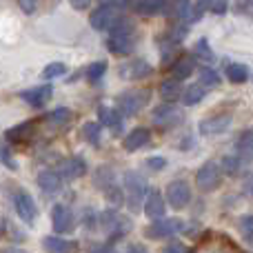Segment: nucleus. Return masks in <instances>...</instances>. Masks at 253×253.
<instances>
[{
    "label": "nucleus",
    "instance_id": "ddd939ff",
    "mask_svg": "<svg viewBox=\"0 0 253 253\" xmlns=\"http://www.w3.org/2000/svg\"><path fill=\"white\" fill-rule=\"evenodd\" d=\"M36 129H38L36 120H25V123H20V125L11 126V129H7L4 138H7V142H11V144L29 142V140L36 135Z\"/></svg>",
    "mask_w": 253,
    "mask_h": 253
},
{
    "label": "nucleus",
    "instance_id": "cd10ccee",
    "mask_svg": "<svg viewBox=\"0 0 253 253\" xmlns=\"http://www.w3.org/2000/svg\"><path fill=\"white\" fill-rule=\"evenodd\" d=\"M236 151H238V158H245V160H249L251 158V131H242V135L238 138L236 142Z\"/></svg>",
    "mask_w": 253,
    "mask_h": 253
},
{
    "label": "nucleus",
    "instance_id": "7c9ffc66",
    "mask_svg": "<svg viewBox=\"0 0 253 253\" xmlns=\"http://www.w3.org/2000/svg\"><path fill=\"white\" fill-rule=\"evenodd\" d=\"M215 84H220V74L215 69H211V67H202L200 69V87H215Z\"/></svg>",
    "mask_w": 253,
    "mask_h": 253
},
{
    "label": "nucleus",
    "instance_id": "6ab92c4d",
    "mask_svg": "<svg viewBox=\"0 0 253 253\" xmlns=\"http://www.w3.org/2000/svg\"><path fill=\"white\" fill-rule=\"evenodd\" d=\"M44 249L49 253H76L78 251V242L65 240L60 236H49L44 238Z\"/></svg>",
    "mask_w": 253,
    "mask_h": 253
},
{
    "label": "nucleus",
    "instance_id": "4be33fe9",
    "mask_svg": "<svg viewBox=\"0 0 253 253\" xmlns=\"http://www.w3.org/2000/svg\"><path fill=\"white\" fill-rule=\"evenodd\" d=\"M60 182H62V178L58 175V171L47 169V171H40L38 173V187L47 193H53L56 189H60Z\"/></svg>",
    "mask_w": 253,
    "mask_h": 253
},
{
    "label": "nucleus",
    "instance_id": "2f4dec72",
    "mask_svg": "<svg viewBox=\"0 0 253 253\" xmlns=\"http://www.w3.org/2000/svg\"><path fill=\"white\" fill-rule=\"evenodd\" d=\"M83 133H84V138L93 144V147H98V144H100V125H98V123H84Z\"/></svg>",
    "mask_w": 253,
    "mask_h": 253
},
{
    "label": "nucleus",
    "instance_id": "e433bc0d",
    "mask_svg": "<svg viewBox=\"0 0 253 253\" xmlns=\"http://www.w3.org/2000/svg\"><path fill=\"white\" fill-rule=\"evenodd\" d=\"M105 191H107V200H109L111 205H120V202H123V193H120V189L116 187V184H109Z\"/></svg>",
    "mask_w": 253,
    "mask_h": 253
},
{
    "label": "nucleus",
    "instance_id": "2eb2a0df",
    "mask_svg": "<svg viewBox=\"0 0 253 253\" xmlns=\"http://www.w3.org/2000/svg\"><path fill=\"white\" fill-rule=\"evenodd\" d=\"M53 96V87L51 84H42V87H31L20 91V98L27 102L29 107H42L44 102H49Z\"/></svg>",
    "mask_w": 253,
    "mask_h": 253
},
{
    "label": "nucleus",
    "instance_id": "20e7f679",
    "mask_svg": "<svg viewBox=\"0 0 253 253\" xmlns=\"http://www.w3.org/2000/svg\"><path fill=\"white\" fill-rule=\"evenodd\" d=\"M125 189H126V196H129V209L138 211L140 207H142L144 196H147V184H144V180L140 178V173L126 171L125 173Z\"/></svg>",
    "mask_w": 253,
    "mask_h": 253
},
{
    "label": "nucleus",
    "instance_id": "49530a36",
    "mask_svg": "<svg viewBox=\"0 0 253 253\" xmlns=\"http://www.w3.org/2000/svg\"><path fill=\"white\" fill-rule=\"evenodd\" d=\"M4 229H7V220H4L2 215H0V238L4 236Z\"/></svg>",
    "mask_w": 253,
    "mask_h": 253
},
{
    "label": "nucleus",
    "instance_id": "7ed1b4c3",
    "mask_svg": "<svg viewBox=\"0 0 253 253\" xmlns=\"http://www.w3.org/2000/svg\"><path fill=\"white\" fill-rule=\"evenodd\" d=\"M126 7V2H102L91 11V27L93 29H109L120 20V11Z\"/></svg>",
    "mask_w": 253,
    "mask_h": 253
},
{
    "label": "nucleus",
    "instance_id": "412c9836",
    "mask_svg": "<svg viewBox=\"0 0 253 253\" xmlns=\"http://www.w3.org/2000/svg\"><path fill=\"white\" fill-rule=\"evenodd\" d=\"M87 173V162L83 160V158H69V160L62 162L60 171H58V175H67V178H80V175Z\"/></svg>",
    "mask_w": 253,
    "mask_h": 253
},
{
    "label": "nucleus",
    "instance_id": "6e6552de",
    "mask_svg": "<svg viewBox=\"0 0 253 253\" xmlns=\"http://www.w3.org/2000/svg\"><path fill=\"white\" fill-rule=\"evenodd\" d=\"M167 202L173 209H184L191 202V187H189L187 180H173L167 187Z\"/></svg>",
    "mask_w": 253,
    "mask_h": 253
},
{
    "label": "nucleus",
    "instance_id": "a878e982",
    "mask_svg": "<svg viewBox=\"0 0 253 253\" xmlns=\"http://www.w3.org/2000/svg\"><path fill=\"white\" fill-rule=\"evenodd\" d=\"M227 78L231 80L233 84H240L249 80V67L240 65V62H233V65H227Z\"/></svg>",
    "mask_w": 253,
    "mask_h": 253
},
{
    "label": "nucleus",
    "instance_id": "c03bdc74",
    "mask_svg": "<svg viewBox=\"0 0 253 253\" xmlns=\"http://www.w3.org/2000/svg\"><path fill=\"white\" fill-rule=\"evenodd\" d=\"M89 253H118L114 247H93Z\"/></svg>",
    "mask_w": 253,
    "mask_h": 253
},
{
    "label": "nucleus",
    "instance_id": "37998d69",
    "mask_svg": "<svg viewBox=\"0 0 253 253\" xmlns=\"http://www.w3.org/2000/svg\"><path fill=\"white\" fill-rule=\"evenodd\" d=\"M20 9L25 13H34L36 11V4L31 2V0H20Z\"/></svg>",
    "mask_w": 253,
    "mask_h": 253
},
{
    "label": "nucleus",
    "instance_id": "39448f33",
    "mask_svg": "<svg viewBox=\"0 0 253 253\" xmlns=\"http://www.w3.org/2000/svg\"><path fill=\"white\" fill-rule=\"evenodd\" d=\"M193 253H240V249L222 233H209Z\"/></svg>",
    "mask_w": 253,
    "mask_h": 253
},
{
    "label": "nucleus",
    "instance_id": "423d86ee",
    "mask_svg": "<svg viewBox=\"0 0 253 253\" xmlns=\"http://www.w3.org/2000/svg\"><path fill=\"white\" fill-rule=\"evenodd\" d=\"M184 229V222L178 218H160L156 220V222L151 224V227H147V231H144V236L151 238V240H160V238H169V236H175V233H180Z\"/></svg>",
    "mask_w": 253,
    "mask_h": 253
},
{
    "label": "nucleus",
    "instance_id": "a211bd4d",
    "mask_svg": "<svg viewBox=\"0 0 253 253\" xmlns=\"http://www.w3.org/2000/svg\"><path fill=\"white\" fill-rule=\"evenodd\" d=\"M193 71H196V58H193L191 53H182V56L171 65V74H173L175 83L182 80V78H189Z\"/></svg>",
    "mask_w": 253,
    "mask_h": 253
},
{
    "label": "nucleus",
    "instance_id": "f3484780",
    "mask_svg": "<svg viewBox=\"0 0 253 253\" xmlns=\"http://www.w3.org/2000/svg\"><path fill=\"white\" fill-rule=\"evenodd\" d=\"M144 211H147L149 218L160 220L165 215V198L158 189H149L147 196H144Z\"/></svg>",
    "mask_w": 253,
    "mask_h": 253
},
{
    "label": "nucleus",
    "instance_id": "bb28decb",
    "mask_svg": "<svg viewBox=\"0 0 253 253\" xmlns=\"http://www.w3.org/2000/svg\"><path fill=\"white\" fill-rule=\"evenodd\" d=\"M205 89L200 87V84H189L187 89H184V93H182V100H184V105H198V102L205 98Z\"/></svg>",
    "mask_w": 253,
    "mask_h": 253
},
{
    "label": "nucleus",
    "instance_id": "f704fd0d",
    "mask_svg": "<svg viewBox=\"0 0 253 253\" xmlns=\"http://www.w3.org/2000/svg\"><path fill=\"white\" fill-rule=\"evenodd\" d=\"M222 169H224V173L236 175L238 171H240V158L238 156H224L222 158Z\"/></svg>",
    "mask_w": 253,
    "mask_h": 253
},
{
    "label": "nucleus",
    "instance_id": "9b49d317",
    "mask_svg": "<svg viewBox=\"0 0 253 253\" xmlns=\"http://www.w3.org/2000/svg\"><path fill=\"white\" fill-rule=\"evenodd\" d=\"M13 207H16V213L20 215L22 220H25L27 224H34L36 220V202L34 198L29 196L27 191H16V196H13Z\"/></svg>",
    "mask_w": 253,
    "mask_h": 253
},
{
    "label": "nucleus",
    "instance_id": "1a4fd4ad",
    "mask_svg": "<svg viewBox=\"0 0 253 253\" xmlns=\"http://www.w3.org/2000/svg\"><path fill=\"white\" fill-rule=\"evenodd\" d=\"M184 120V114L178 109V107L171 105H162L153 111V123H156L160 129H171V126L180 125Z\"/></svg>",
    "mask_w": 253,
    "mask_h": 253
},
{
    "label": "nucleus",
    "instance_id": "b1692460",
    "mask_svg": "<svg viewBox=\"0 0 253 253\" xmlns=\"http://www.w3.org/2000/svg\"><path fill=\"white\" fill-rule=\"evenodd\" d=\"M69 120H71V111L65 109V107L53 109L44 116V123H47V126H51V129H62V126H67Z\"/></svg>",
    "mask_w": 253,
    "mask_h": 253
},
{
    "label": "nucleus",
    "instance_id": "dca6fc26",
    "mask_svg": "<svg viewBox=\"0 0 253 253\" xmlns=\"http://www.w3.org/2000/svg\"><path fill=\"white\" fill-rule=\"evenodd\" d=\"M120 71H123V76L129 78V80H142V78H149L153 69L147 60H142V58H133L131 62H126V65L120 67Z\"/></svg>",
    "mask_w": 253,
    "mask_h": 253
},
{
    "label": "nucleus",
    "instance_id": "58836bf2",
    "mask_svg": "<svg viewBox=\"0 0 253 253\" xmlns=\"http://www.w3.org/2000/svg\"><path fill=\"white\" fill-rule=\"evenodd\" d=\"M209 9H211V11H213V13H224V11H227V9H229V4L224 2V0H220V2H218V0H215V2H209Z\"/></svg>",
    "mask_w": 253,
    "mask_h": 253
},
{
    "label": "nucleus",
    "instance_id": "9d476101",
    "mask_svg": "<svg viewBox=\"0 0 253 253\" xmlns=\"http://www.w3.org/2000/svg\"><path fill=\"white\" fill-rule=\"evenodd\" d=\"M100 224H102V229H105L111 238L125 236L126 229H129V220L120 218V215L116 213V211H111V209L109 211H102V213H100Z\"/></svg>",
    "mask_w": 253,
    "mask_h": 253
},
{
    "label": "nucleus",
    "instance_id": "de8ad7c7",
    "mask_svg": "<svg viewBox=\"0 0 253 253\" xmlns=\"http://www.w3.org/2000/svg\"><path fill=\"white\" fill-rule=\"evenodd\" d=\"M0 253H29L25 249H0Z\"/></svg>",
    "mask_w": 253,
    "mask_h": 253
},
{
    "label": "nucleus",
    "instance_id": "4468645a",
    "mask_svg": "<svg viewBox=\"0 0 253 253\" xmlns=\"http://www.w3.org/2000/svg\"><path fill=\"white\" fill-rule=\"evenodd\" d=\"M51 224H53V231L69 233L71 229H74V213H71L69 207H65V205H56V207H53Z\"/></svg>",
    "mask_w": 253,
    "mask_h": 253
},
{
    "label": "nucleus",
    "instance_id": "4c0bfd02",
    "mask_svg": "<svg viewBox=\"0 0 253 253\" xmlns=\"http://www.w3.org/2000/svg\"><path fill=\"white\" fill-rule=\"evenodd\" d=\"M162 253H187V247L180 245V242H171V245H167Z\"/></svg>",
    "mask_w": 253,
    "mask_h": 253
},
{
    "label": "nucleus",
    "instance_id": "79ce46f5",
    "mask_svg": "<svg viewBox=\"0 0 253 253\" xmlns=\"http://www.w3.org/2000/svg\"><path fill=\"white\" fill-rule=\"evenodd\" d=\"M236 13H245V16H251V2H238V4H236Z\"/></svg>",
    "mask_w": 253,
    "mask_h": 253
},
{
    "label": "nucleus",
    "instance_id": "0eeeda50",
    "mask_svg": "<svg viewBox=\"0 0 253 253\" xmlns=\"http://www.w3.org/2000/svg\"><path fill=\"white\" fill-rule=\"evenodd\" d=\"M220 180H222V178H220V169H218V165H215L213 160L205 162V165L198 169L196 182H198V187H200L202 193L215 191V189L220 187Z\"/></svg>",
    "mask_w": 253,
    "mask_h": 253
},
{
    "label": "nucleus",
    "instance_id": "f03ea898",
    "mask_svg": "<svg viewBox=\"0 0 253 253\" xmlns=\"http://www.w3.org/2000/svg\"><path fill=\"white\" fill-rule=\"evenodd\" d=\"M151 100V91L149 89H129V91L118 96V107L120 116H138Z\"/></svg>",
    "mask_w": 253,
    "mask_h": 253
},
{
    "label": "nucleus",
    "instance_id": "ea45409f",
    "mask_svg": "<svg viewBox=\"0 0 253 253\" xmlns=\"http://www.w3.org/2000/svg\"><path fill=\"white\" fill-rule=\"evenodd\" d=\"M0 158H2V165H7L9 169H16V162L11 160V153H9V151H7V149H4V147L0 149Z\"/></svg>",
    "mask_w": 253,
    "mask_h": 253
},
{
    "label": "nucleus",
    "instance_id": "a18cd8bd",
    "mask_svg": "<svg viewBox=\"0 0 253 253\" xmlns=\"http://www.w3.org/2000/svg\"><path fill=\"white\" fill-rule=\"evenodd\" d=\"M71 7H74V9H89V2H84V0H83V2L74 0V2H71Z\"/></svg>",
    "mask_w": 253,
    "mask_h": 253
},
{
    "label": "nucleus",
    "instance_id": "09e8293b",
    "mask_svg": "<svg viewBox=\"0 0 253 253\" xmlns=\"http://www.w3.org/2000/svg\"><path fill=\"white\" fill-rule=\"evenodd\" d=\"M129 253H147V251H144L140 245H133V247H131V249H129Z\"/></svg>",
    "mask_w": 253,
    "mask_h": 253
},
{
    "label": "nucleus",
    "instance_id": "c9c22d12",
    "mask_svg": "<svg viewBox=\"0 0 253 253\" xmlns=\"http://www.w3.org/2000/svg\"><path fill=\"white\" fill-rule=\"evenodd\" d=\"M251 224H253L251 215H242L240 218V231H242V238H245L247 242H251Z\"/></svg>",
    "mask_w": 253,
    "mask_h": 253
},
{
    "label": "nucleus",
    "instance_id": "393cba45",
    "mask_svg": "<svg viewBox=\"0 0 253 253\" xmlns=\"http://www.w3.org/2000/svg\"><path fill=\"white\" fill-rule=\"evenodd\" d=\"M100 118H102V123L105 125H109V129H111V133L114 135L123 133V116H120L118 109L107 111L105 107H100Z\"/></svg>",
    "mask_w": 253,
    "mask_h": 253
},
{
    "label": "nucleus",
    "instance_id": "c85d7f7f",
    "mask_svg": "<svg viewBox=\"0 0 253 253\" xmlns=\"http://www.w3.org/2000/svg\"><path fill=\"white\" fill-rule=\"evenodd\" d=\"M160 96L165 98V100H175V98L182 96V91H180V84L175 83V80H165V83L160 84Z\"/></svg>",
    "mask_w": 253,
    "mask_h": 253
},
{
    "label": "nucleus",
    "instance_id": "f8f14e48",
    "mask_svg": "<svg viewBox=\"0 0 253 253\" xmlns=\"http://www.w3.org/2000/svg\"><path fill=\"white\" fill-rule=\"evenodd\" d=\"M231 125V111H222V114H213L200 123V133L202 135H215L222 133L227 126Z\"/></svg>",
    "mask_w": 253,
    "mask_h": 253
},
{
    "label": "nucleus",
    "instance_id": "473e14b6",
    "mask_svg": "<svg viewBox=\"0 0 253 253\" xmlns=\"http://www.w3.org/2000/svg\"><path fill=\"white\" fill-rule=\"evenodd\" d=\"M105 71H107V62L98 60V62H93V65H89L84 74H87V78L91 80V83H96V80H100L102 76H105Z\"/></svg>",
    "mask_w": 253,
    "mask_h": 253
},
{
    "label": "nucleus",
    "instance_id": "a19ab883",
    "mask_svg": "<svg viewBox=\"0 0 253 253\" xmlns=\"http://www.w3.org/2000/svg\"><path fill=\"white\" fill-rule=\"evenodd\" d=\"M147 165L151 167V169L158 171V169H162V167H167V160H165V158H158V156H156V158H149Z\"/></svg>",
    "mask_w": 253,
    "mask_h": 253
},
{
    "label": "nucleus",
    "instance_id": "c756f323",
    "mask_svg": "<svg viewBox=\"0 0 253 253\" xmlns=\"http://www.w3.org/2000/svg\"><path fill=\"white\" fill-rule=\"evenodd\" d=\"M193 53H196L193 58H200V60H205V62H213L215 60L213 51H211V47H209V40H205V38H200L196 42V47H193Z\"/></svg>",
    "mask_w": 253,
    "mask_h": 253
},
{
    "label": "nucleus",
    "instance_id": "f257e3e1",
    "mask_svg": "<svg viewBox=\"0 0 253 253\" xmlns=\"http://www.w3.org/2000/svg\"><path fill=\"white\" fill-rule=\"evenodd\" d=\"M133 25L125 18H120L114 27H111V36H109V51L116 56H126L133 47Z\"/></svg>",
    "mask_w": 253,
    "mask_h": 253
},
{
    "label": "nucleus",
    "instance_id": "5701e85b",
    "mask_svg": "<svg viewBox=\"0 0 253 253\" xmlns=\"http://www.w3.org/2000/svg\"><path fill=\"white\" fill-rule=\"evenodd\" d=\"M131 9L140 16H153V13H160L162 9H167V2L165 0H140V2L131 4Z\"/></svg>",
    "mask_w": 253,
    "mask_h": 253
},
{
    "label": "nucleus",
    "instance_id": "72a5a7b5",
    "mask_svg": "<svg viewBox=\"0 0 253 253\" xmlns=\"http://www.w3.org/2000/svg\"><path fill=\"white\" fill-rule=\"evenodd\" d=\"M65 71H67L65 62H49V65L42 69V76H44L47 80H53V78H60Z\"/></svg>",
    "mask_w": 253,
    "mask_h": 253
},
{
    "label": "nucleus",
    "instance_id": "aec40b11",
    "mask_svg": "<svg viewBox=\"0 0 253 253\" xmlns=\"http://www.w3.org/2000/svg\"><path fill=\"white\" fill-rule=\"evenodd\" d=\"M149 140H151V131L144 129V126H138L125 138V149L126 151H138L144 144H149Z\"/></svg>",
    "mask_w": 253,
    "mask_h": 253
}]
</instances>
